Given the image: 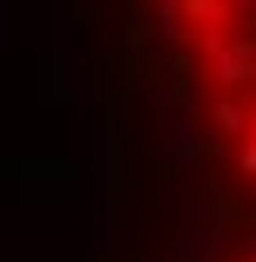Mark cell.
I'll list each match as a JSON object with an SVG mask.
<instances>
[{
  "instance_id": "7a4b0ae2",
  "label": "cell",
  "mask_w": 256,
  "mask_h": 262,
  "mask_svg": "<svg viewBox=\"0 0 256 262\" xmlns=\"http://www.w3.org/2000/svg\"><path fill=\"white\" fill-rule=\"evenodd\" d=\"M237 262H256V256H237Z\"/></svg>"
},
{
  "instance_id": "6da1fadb",
  "label": "cell",
  "mask_w": 256,
  "mask_h": 262,
  "mask_svg": "<svg viewBox=\"0 0 256 262\" xmlns=\"http://www.w3.org/2000/svg\"><path fill=\"white\" fill-rule=\"evenodd\" d=\"M210 158L256 190V0H151Z\"/></svg>"
}]
</instances>
